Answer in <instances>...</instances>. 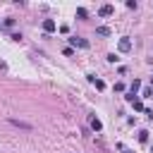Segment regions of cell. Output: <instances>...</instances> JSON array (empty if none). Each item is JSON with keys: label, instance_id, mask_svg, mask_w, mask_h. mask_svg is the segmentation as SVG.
Wrapping results in <instances>:
<instances>
[{"label": "cell", "instance_id": "obj_7", "mask_svg": "<svg viewBox=\"0 0 153 153\" xmlns=\"http://www.w3.org/2000/svg\"><path fill=\"white\" fill-rule=\"evenodd\" d=\"M91 129H93V131H100V129H103V124H100L98 117H91Z\"/></svg>", "mask_w": 153, "mask_h": 153}, {"label": "cell", "instance_id": "obj_16", "mask_svg": "<svg viewBox=\"0 0 153 153\" xmlns=\"http://www.w3.org/2000/svg\"><path fill=\"white\" fill-rule=\"evenodd\" d=\"M117 60H120V57H117V55H115V53H110V55H108V62H112V65H115V62H117Z\"/></svg>", "mask_w": 153, "mask_h": 153}, {"label": "cell", "instance_id": "obj_1", "mask_svg": "<svg viewBox=\"0 0 153 153\" xmlns=\"http://www.w3.org/2000/svg\"><path fill=\"white\" fill-rule=\"evenodd\" d=\"M69 43H72L74 48H84V50L88 48V41H84L81 36H72V38H69Z\"/></svg>", "mask_w": 153, "mask_h": 153}, {"label": "cell", "instance_id": "obj_14", "mask_svg": "<svg viewBox=\"0 0 153 153\" xmlns=\"http://www.w3.org/2000/svg\"><path fill=\"white\" fill-rule=\"evenodd\" d=\"M131 105H134V110H136V112H141V110H143V103H141V100H139V98H136V100H134V103H131Z\"/></svg>", "mask_w": 153, "mask_h": 153}, {"label": "cell", "instance_id": "obj_3", "mask_svg": "<svg viewBox=\"0 0 153 153\" xmlns=\"http://www.w3.org/2000/svg\"><path fill=\"white\" fill-rule=\"evenodd\" d=\"M55 29H57L55 19H43V31H45V33H53Z\"/></svg>", "mask_w": 153, "mask_h": 153}, {"label": "cell", "instance_id": "obj_9", "mask_svg": "<svg viewBox=\"0 0 153 153\" xmlns=\"http://www.w3.org/2000/svg\"><path fill=\"white\" fill-rule=\"evenodd\" d=\"M96 33H98V36H110L112 31H110L108 26H96Z\"/></svg>", "mask_w": 153, "mask_h": 153}, {"label": "cell", "instance_id": "obj_11", "mask_svg": "<svg viewBox=\"0 0 153 153\" xmlns=\"http://www.w3.org/2000/svg\"><path fill=\"white\" fill-rule=\"evenodd\" d=\"M76 17H79V19H86V17H88V10H84V7H76Z\"/></svg>", "mask_w": 153, "mask_h": 153}, {"label": "cell", "instance_id": "obj_17", "mask_svg": "<svg viewBox=\"0 0 153 153\" xmlns=\"http://www.w3.org/2000/svg\"><path fill=\"white\" fill-rule=\"evenodd\" d=\"M124 98H127V103H134V100H136V96H134V93H129V91H127V96H124Z\"/></svg>", "mask_w": 153, "mask_h": 153}, {"label": "cell", "instance_id": "obj_5", "mask_svg": "<svg viewBox=\"0 0 153 153\" xmlns=\"http://www.w3.org/2000/svg\"><path fill=\"white\" fill-rule=\"evenodd\" d=\"M139 88H141V79H134V81L129 84V93H134V96H136V93H139Z\"/></svg>", "mask_w": 153, "mask_h": 153}, {"label": "cell", "instance_id": "obj_6", "mask_svg": "<svg viewBox=\"0 0 153 153\" xmlns=\"http://www.w3.org/2000/svg\"><path fill=\"white\" fill-rule=\"evenodd\" d=\"M88 81H91V84H96V88H98V91H103V88H105V84H103L100 79H96L93 74H88Z\"/></svg>", "mask_w": 153, "mask_h": 153}, {"label": "cell", "instance_id": "obj_15", "mask_svg": "<svg viewBox=\"0 0 153 153\" xmlns=\"http://www.w3.org/2000/svg\"><path fill=\"white\" fill-rule=\"evenodd\" d=\"M62 55H67V57H72V55H74V48H65V50H62Z\"/></svg>", "mask_w": 153, "mask_h": 153}, {"label": "cell", "instance_id": "obj_13", "mask_svg": "<svg viewBox=\"0 0 153 153\" xmlns=\"http://www.w3.org/2000/svg\"><path fill=\"white\" fill-rule=\"evenodd\" d=\"M2 26H5V29H12V26H14V19H12V17H7V19L2 22Z\"/></svg>", "mask_w": 153, "mask_h": 153}, {"label": "cell", "instance_id": "obj_10", "mask_svg": "<svg viewBox=\"0 0 153 153\" xmlns=\"http://www.w3.org/2000/svg\"><path fill=\"white\" fill-rule=\"evenodd\" d=\"M10 124H14V127H19V129H31V124H26V122H19V120H10Z\"/></svg>", "mask_w": 153, "mask_h": 153}, {"label": "cell", "instance_id": "obj_4", "mask_svg": "<svg viewBox=\"0 0 153 153\" xmlns=\"http://www.w3.org/2000/svg\"><path fill=\"white\" fill-rule=\"evenodd\" d=\"M112 12H115V5H103V7L98 10V14H100V17H110Z\"/></svg>", "mask_w": 153, "mask_h": 153}, {"label": "cell", "instance_id": "obj_8", "mask_svg": "<svg viewBox=\"0 0 153 153\" xmlns=\"http://www.w3.org/2000/svg\"><path fill=\"white\" fill-rule=\"evenodd\" d=\"M136 139H139L141 143H146V141H148V129H139V134H136Z\"/></svg>", "mask_w": 153, "mask_h": 153}, {"label": "cell", "instance_id": "obj_2", "mask_svg": "<svg viewBox=\"0 0 153 153\" xmlns=\"http://www.w3.org/2000/svg\"><path fill=\"white\" fill-rule=\"evenodd\" d=\"M117 48H120V53H129V50H131V41H129L127 36H124V38H120Z\"/></svg>", "mask_w": 153, "mask_h": 153}, {"label": "cell", "instance_id": "obj_19", "mask_svg": "<svg viewBox=\"0 0 153 153\" xmlns=\"http://www.w3.org/2000/svg\"><path fill=\"white\" fill-rule=\"evenodd\" d=\"M151 153H153V146H151Z\"/></svg>", "mask_w": 153, "mask_h": 153}, {"label": "cell", "instance_id": "obj_18", "mask_svg": "<svg viewBox=\"0 0 153 153\" xmlns=\"http://www.w3.org/2000/svg\"><path fill=\"white\" fill-rule=\"evenodd\" d=\"M120 148H122V146H120ZM122 153H131V151H127V148H122Z\"/></svg>", "mask_w": 153, "mask_h": 153}, {"label": "cell", "instance_id": "obj_12", "mask_svg": "<svg viewBox=\"0 0 153 153\" xmlns=\"http://www.w3.org/2000/svg\"><path fill=\"white\" fill-rule=\"evenodd\" d=\"M141 96H143V98H151V96H153V86H146V88L141 91Z\"/></svg>", "mask_w": 153, "mask_h": 153}]
</instances>
